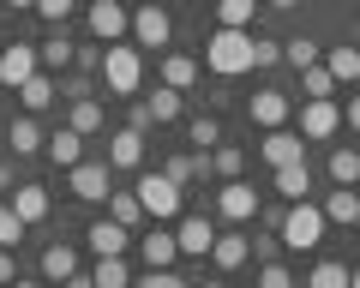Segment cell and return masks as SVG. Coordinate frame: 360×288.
<instances>
[{
	"instance_id": "obj_1",
	"label": "cell",
	"mask_w": 360,
	"mask_h": 288,
	"mask_svg": "<svg viewBox=\"0 0 360 288\" xmlns=\"http://www.w3.org/2000/svg\"><path fill=\"white\" fill-rule=\"evenodd\" d=\"M205 66L217 79H234V72H252V30L217 25V37L205 42Z\"/></svg>"
},
{
	"instance_id": "obj_2",
	"label": "cell",
	"mask_w": 360,
	"mask_h": 288,
	"mask_svg": "<svg viewBox=\"0 0 360 288\" xmlns=\"http://www.w3.org/2000/svg\"><path fill=\"white\" fill-rule=\"evenodd\" d=\"M276 240H283L288 252H312V247L324 240V204H312V198H288Z\"/></svg>"
},
{
	"instance_id": "obj_3",
	"label": "cell",
	"mask_w": 360,
	"mask_h": 288,
	"mask_svg": "<svg viewBox=\"0 0 360 288\" xmlns=\"http://www.w3.org/2000/svg\"><path fill=\"white\" fill-rule=\"evenodd\" d=\"M103 84L115 96H139V84H144V60H139V48H127V42H108V54H103Z\"/></svg>"
},
{
	"instance_id": "obj_4",
	"label": "cell",
	"mask_w": 360,
	"mask_h": 288,
	"mask_svg": "<svg viewBox=\"0 0 360 288\" xmlns=\"http://www.w3.org/2000/svg\"><path fill=\"white\" fill-rule=\"evenodd\" d=\"M139 204H144V216H156V223H168V216H180V204H186V186L180 181H168V174H139Z\"/></svg>"
},
{
	"instance_id": "obj_5",
	"label": "cell",
	"mask_w": 360,
	"mask_h": 288,
	"mask_svg": "<svg viewBox=\"0 0 360 288\" xmlns=\"http://www.w3.org/2000/svg\"><path fill=\"white\" fill-rule=\"evenodd\" d=\"M336 126H342V103H336V96H307V108H300V138L319 144V138H330Z\"/></svg>"
},
{
	"instance_id": "obj_6",
	"label": "cell",
	"mask_w": 360,
	"mask_h": 288,
	"mask_svg": "<svg viewBox=\"0 0 360 288\" xmlns=\"http://www.w3.org/2000/svg\"><path fill=\"white\" fill-rule=\"evenodd\" d=\"M66 186H72V198H84V204H103L108 198V162L78 157L72 169H66Z\"/></svg>"
},
{
	"instance_id": "obj_7",
	"label": "cell",
	"mask_w": 360,
	"mask_h": 288,
	"mask_svg": "<svg viewBox=\"0 0 360 288\" xmlns=\"http://www.w3.org/2000/svg\"><path fill=\"white\" fill-rule=\"evenodd\" d=\"M132 37H139V48H168V37H174V25H168V13L156 6V0H144L139 13H132Z\"/></svg>"
},
{
	"instance_id": "obj_8",
	"label": "cell",
	"mask_w": 360,
	"mask_h": 288,
	"mask_svg": "<svg viewBox=\"0 0 360 288\" xmlns=\"http://www.w3.org/2000/svg\"><path fill=\"white\" fill-rule=\"evenodd\" d=\"M132 25V13L120 6V0H90V37L96 42H120Z\"/></svg>"
},
{
	"instance_id": "obj_9",
	"label": "cell",
	"mask_w": 360,
	"mask_h": 288,
	"mask_svg": "<svg viewBox=\"0 0 360 288\" xmlns=\"http://www.w3.org/2000/svg\"><path fill=\"white\" fill-rule=\"evenodd\" d=\"M37 66H42V60H37V42H13V48H0V84H6V91H18Z\"/></svg>"
},
{
	"instance_id": "obj_10",
	"label": "cell",
	"mask_w": 360,
	"mask_h": 288,
	"mask_svg": "<svg viewBox=\"0 0 360 288\" xmlns=\"http://www.w3.org/2000/svg\"><path fill=\"white\" fill-rule=\"evenodd\" d=\"M210 240H217V223H210V216H180L174 247L186 252V258H210Z\"/></svg>"
},
{
	"instance_id": "obj_11",
	"label": "cell",
	"mask_w": 360,
	"mask_h": 288,
	"mask_svg": "<svg viewBox=\"0 0 360 288\" xmlns=\"http://www.w3.org/2000/svg\"><path fill=\"white\" fill-rule=\"evenodd\" d=\"M217 210L229 216V223H252V216H258V192H252V186L240 181V174H234V181H229V186L217 192Z\"/></svg>"
},
{
	"instance_id": "obj_12",
	"label": "cell",
	"mask_w": 360,
	"mask_h": 288,
	"mask_svg": "<svg viewBox=\"0 0 360 288\" xmlns=\"http://www.w3.org/2000/svg\"><path fill=\"white\" fill-rule=\"evenodd\" d=\"M18 103H25V114H42V108H54L60 103V84H54V72H30L25 84H18Z\"/></svg>"
},
{
	"instance_id": "obj_13",
	"label": "cell",
	"mask_w": 360,
	"mask_h": 288,
	"mask_svg": "<svg viewBox=\"0 0 360 288\" xmlns=\"http://www.w3.org/2000/svg\"><path fill=\"white\" fill-rule=\"evenodd\" d=\"M300 157H307V138H300V132H288V126H270V138H264V162H270V169L300 162Z\"/></svg>"
},
{
	"instance_id": "obj_14",
	"label": "cell",
	"mask_w": 360,
	"mask_h": 288,
	"mask_svg": "<svg viewBox=\"0 0 360 288\" xmlns=\"http://www.w3.org/2000/svg\"><path fill=\"white\" fill-rule=\"evenodd\" d=\"M139 162H144V132L120 126L115 138H108V169H139Z\"/></svg>"
},
{
	"instance_id": "obj_15",
	"label": "cell",
	"mask_w": 360,
	"mask_h": 288,
	"mask_svg": "<svg viewBox=\"0 0 360 288\" xmlns=\"http://www.w3.org/2000/svg\"><path fill=\"white\" fill-rule=\"evenodd\" d=\"M72 54H78V42L66 37L60 25H54V37H49V42H37V60H42V72H72Z\"/></svg>"
},
{
	"instance_id": "obj_16",
	"label": "cell",
	"mask_w": 360,
	"mask_h": 288,
	"mask_svg": "<svg viewBox=\"0 0 360 288\" xmlns=\"http://www.w3.org/2000/svg\"><path fill=\"white\" fill-rule=\"evenodd\" d=\"M246 258H252V240L246 235H217L210 240V264H217V270H240Z\"/></svg>"
},
{
	"instance_id": "obj_17",
	"label": "cell",
	"mask_w": 360,
	"mask_h": 288,
	"mask_svg": "<svg viewBox=\"0 0 360 288\" xmlns=\"http://www.w3.org/2000/svg\"><path fill=\"white\" fill-rule=\"evenodd\" d=\"M90 247H96V258H108V252H127V247H132V228L115 223V216H103V223L90 228Z\"/></svg>"
},
{
	"instance_id": "obj_18",
	"label": "cell",
	"mask_w": 360,
	"mask_h": 288,
	"mask_svg": "<svg viewBox=\"0 0 360 288\" xmlns=\"http://www.w3.org/2000/svg\"><path fill=\"white\" fill-rule=\"evenodd\" d=\"M6 204H13L18 216H25V228H30V223H42V216H49V192H42L37 181H25V186H13V198H6Z\"/></svg>"
},
{
	"instance_id": "obj_19",
	"label": "cell",
	"mask_w": 360,
	"mask_h": 288,
	"mask_svg": "<svg viewBox=\"0 0 360 288\" xmlns=\"http://www.w3.org/2000/svg\"><path fill=\"white\" fill-rule=\"evenodd\" d=\"M324 223H360V186H336L330 198H324Z\"/></svg>"
},
{
	"instance_id": "obj_20",
	"label": "cell",
	"mask_w": 360,
	"mask_h": 288,
	"mask_svg": "<svg viewBox=\"0 0 360 288\" xmlns=\"http://www.w3.org/2000/svg\"><path fill=\"white\" fill-rule=\"evenodd\" d=\"M42 144H49V162H54V169H72V162L84 157V132H72V126H60L54 138H42Z\"/></svg>"
},
{
	"instance_id": "obj_21",
	"label": "cell",
	"mask_w": 360,
	"mask_h": 288,
	"mask_svg": "<svg viewBox=\"0 0 360 288\" xmlns=\"http://www.w3.org/2000/svg\"><path fill=\"white\" fill-rule=\"evenodd\" d=\"M283 120H288V96L283 91H258L252 96V126L270 132V126H283Z\"/></svg>"
},
{
	"instance_id": "obj_22",
	"label": "cell",
	"mask_w": 360,
	"mask_h": 288,
	"mask_svg": "<svg viewBox=\"0 0 360 288\" xmlns=\"http://www.w3.org/2000/svg\"><path fill=\"white\" fill-rule=\"evenodd\" d=\"M66 126L72 132H103V103H96V96H72V108H66Z\"/></svg>"
},
{
	"instance_id": "obj_23",
	"label": "cell",
	"mask_w": 360,
	"mask_h": 288,
	"mask_svg": "<svg viewBox=\"0 0 360 288\" xmlns=\"http://www.w3.org/2000/svg\"><path fill=\"white\" fill-rule=\"evenodd\" d=\"M276 192H283V198H307V192H312V169H307V157L276 169Z\"/></svg>"
},
{
	"instance_id": "obj_24",
	"label": "cell",
	"mask_w": 360,
	"mask_h": 288,
	"mask_svg": "<svg viewBox=\"0 0 360 288\" xmlns=\"http://www.w3.org/2000/svg\"><path fill=\"white\" fill-rule=\"evenodd\" d=\"M139 258H144V264H174L180 247H174V235H168V228H150V235L139 240Z\"/></svg>"
},
{
	"instance_id": "obj_25",
	"label": "cell",
	"mask_w": 360,
	"mask_h": 288,
	"mask_svg": "<svg viewBox=\"0 0 360 288\" xmlns=\"http://www.w3.org/2000/svg\"><path fill=\"white\" fill-rule=\"evenodd\" d=\"M330 181L336 186H360V150L354 144H336L330 150Z\"/></svg>"
},
{
	"instance_id": "obj_26",
	"label": "cell",
	"mask_w": 360,
	"mask_h": 288,
	"mask_svg": "<svg viewBox=\"0 0 360 288\" xmlns=\"http://www.w3.org/2000/svg\"><path fill=\"white\" fill-rule=\"evenodd\" d=\"M162 84L193 91V84H198V60H193V54H168V60H162Z\"/></svg>"
},
{
	"instance_id": "obj_27",
	"label": "cell",
	"mask_w": 360,
	"mask_h": 288,
	"mask_svg": "<svg viewBox=\"0 0 360 288\" xmlns=\"http://www.w3.org/2000/svg\"><path fill=\"white\" fill-rule=\"evenodd\" d=\"M37 150H42L37 114H18V120H13V157H37Z\"/></svg>"
},
{
	"instance_id": "obj_28",
	"label": "cell",
	"mask_w": 360,
	"mask_h": 288,
	"mask_svg": "<svg viewBox=\"0 0 360 288\" xmlns=\"http://www.w3.org/2000/svg\"><path fill=\"white\" fill-rule=\"evenodd\" d=\"M324 66H330L336 84H354L360 79V48H324Z\"/></svg>"
},
{
	"instance_id": "obj_29",
	"label": "cell",
	"mask_w": 360,
	"mask_h": 288,
	"mask_svg": "<svg viewBox=\"0 0 360 288\" xmlns=\"http://www.w3.org/2000/svg\"><path fill=\"white\" fill-rule=\"evenodd\" d=\"M240 169H246V150H240V144H210V174L234 181Z\"/></svg>"
},
{
	"instance_id": "obj_30",
	"label": "cell",
	"mask_w": 360,
	"mask_h": 288,
	"mask_svg": "<svg viewBox=\"0 0 360 288\" xmlns=\"http://www.w3.org/2000/svg\"><path fill=\"white\" fill-rule=\"evenodd\" d=\"M96 288H127L132 282V270H127V252H108L103 264H96V276H90Z\"/></svg>"
},
{
	"instance_id": "obj_31",
	"label": "cell",
	"mask_w": 360,
	"mask_h": 288,
	"mask_svg": "<svg viewBox=\"0 0 360 288\" xmlns=\"http://www.w3.org/2000/svg\"><path fill=\"white\" fill-rule=\"evenodd\" d=\"M144 103H150L156 126H162V120H174L180 108H186V91H174V84H162V91H150V96H144Z\"/></svg>"
},
{
	"instance_id": "obj_32",
	"label": "cell",
	"mask_w": 360,
	"mask_h": 288,
	"mask_svg": "<svg viewBox=\"0 0 360 288\" xmlns=\"http://www.w3.org/2000/svg\"><path fill=\"white\" fill-rule=\"evenodd\" d=\"M252 13H258V0H217V25L252 30Z\"/></svg>"
},
{
	"instance_id": "obj_33",
	"label": "cell",
	"mask_w": 360,
	"mask_h": 288,
	"mask_svg": "<svg viewBox=\"0 0 360 288\" xmlns=\"http://www.w3.org/2000/svg\"><path fill=\"white\" fill-rule=\"evenodd\" d=\"M108 216H115V223H144V204H139V192H115V186H108Z\"/></svg>"
},
{
	"instance_id": "obj_34",
	"label": "cell",
	"mask_w": 360,
	"mask_h": 288,
	"mask_svg": "<svg viewBox=\"0 0 360 288\" xmlns=\"http://www.w3.org/2000/svg\"><path fill=\"white\" fill-rule=\"evenodd\" d=\"M300 91H307V96H336V79H330V66H324V60L300 66Z\"/></svg>"
},
{
	"instance_id": "obj_35",
	"label": "cell",
	"mask_w": 360,
	"mask_h": 288,
	"mask_svg": "<svg viewBox=\"0 0 360 288\" xmlns=\"http://www.w3.org/2000/svg\"><path fill=\"white\" fill-rule=\"evenodd\" d=\"M72 270H78L72 247H49V252H42V276H49V282H66Z\"/></svg>"
},
{
	"instance_id": "obj_36",
	"label": "cell",
	"mask_w": 360,
	"mask_h": 288,
	"mask_svg": "<svg viewBox=\"0 0 360 288\" xmlns=\"http://www.w3.org/2000/svg\"><path fill=\"white\" fill-rule=\"evenodd\" d=\"M186 144H193V150H210V144H222V126H217V114H198L193 126H186Z\"/></svg>"
},
{
	"instance_id": "obj_37",
	"label": "cell",
	"mask_w": 360,
	"mask_h": 288,
	"mask_svg": "<svg viewBox=\"0 0 360 288\" xmlns=\"http://www.w3.org/2000/svg\"><path fill=\"white\" fill-rule=\"evenodd\" d=\"M307 282H312V288H342V282H348V264H336V258H319Z\"/></svg>"
},
{
	"instance_id": "obj_38",
	"label": "cell",
	"mask_w": 360,
	"mask_h": 288,
	"mask_svg": "<svg viewBox=\"0 0 360 288\" xmlns=\"http://www.w3.org/2000/svg\"><path fill=\"white\" fill-rule=\"evenodd\" d=\"M18 240H25V216L0 198V247H18Z\"/></svg>"
},
{
	"instance_id": "obj_39",
	"label": "cell",
	"mask_w": 360,
	"mask_h": 288,
	"mask_svg": "<svg viewBox=\"0 0 360 288\" xmlns=\"http://www.w3.org/2000/svg\"><path fill=\"white\" fill-rule=\"evenodd\" d=\"M283 60L300 72V66H312V60H319V42H312V37H295V42H283Z\"/></svg>"
},
{
	"instance_id": "obj_40",
	"label": "cell",
	"mask_w": 360,
	"mask_h": 288,
	"mask_svg": "<svg viewBox=\"0 0 360 288\" xmlns=\"http://www.w3.org/2000/svg\"><path fill=\"white\" fill-rule=\"evenodd\" d=\"M258 282H264V288H288V282H295V276H288V264L264 258V264H258Z\"/></svg>"
},
{
	"instance_id": "obj_41",
	"label": "cell",
	"mask_w": 360,
	"mask_h": 288,
	"mask_svg": "<svg viewBox=\"0 0 360 288\" xmlns=\"http://www.w3.org/2000/svg\"><path fill=\"white\" fill-rule=\"evenodd\" d=\"M283 60V42H270V37H252V66H276Z\"/></svg>"
},
{
	"instance_id": "obj_42",
	"label": "cell",
	"mask_w": 360,
	"mask_h": 288,
	"mask_svg": "<svg viewBox=\"0 0 360 288\" xmlns=\"http://www.w3.org/2000/svg\"><path fill=\"white\" fill-rule=\"evenodd\" d=\"M72 6H78V0H37V13L49 18V25H66V18H72Z\"/></svg>"
},
{
	"instance_id": "obj_43",
	"label": "cell",
	"mask_w": 360,
	"mask_h": 288,
	"mask_svg": "<svg viewBox=\"0 0 360 288\" xmlns=\"http://www.w3.org/2000/svg\"><path fill=\"white\" fill-rule=\"evenodd\" d=\"M127 126H139V132H150V126H156V114H150V103H132V120H127Z\"/></svg>"
},
{
	"instance_id": "obj_44",
	"label": "cell",
	"mask_w": 360,
	"mask_h": 288,
	"mask_svg": "<svg viewBox=\"0 0 360 288\" xmlns=\"http://www.w3.org/2000/svg\"><path fill=\"white\" fill-rule=\"evenodd\" d=\"M72 66H78V72H90V66H103V54H96V48H78Z\"/></svg>"
},
{
	"instance_id": "obj_45",
	"label": "cell",
	"mask_w": 360,
	"mask_h": 288,
	"mask_svg": "<svg viewBox=\"0 0 360 288\" xmlns=\"http://www.w3.org/2000/svg\"><path fill=\"white\" fill-rule=\"evenodd\" d=\"M13 270H18V264H13V247H0V282H13Z\"/></svg>"
},
{
	"instance_id": "obj_46",
	"label": "cell",
	"mask_w": 360,
	"mask_h": 288,
	"mask_svg": "<svg viewBox=\"0 0 360 288\" xmlns=\"http://www.w3.org/2000/svg\"><path fill=\"white\" fill-rule=\"evenodd\" d=\"M342 114H348V126L360 132V96H348V108H342Z\"/></svg>"
},
{
	"instance_id": "obj_47",
	"label": "cell",
	"mask_w": 360,
	"mask_h": 288,
	"mask_svg": "<svg viewBox=\"0 0 360 288\" xmlns=\"http://www.w3.org/2000/svg\"><path fill=\"white\" fill-rule=\"evenodd\" d=\"M6 186H13V169H6V162H0V192H6Z\"/></svg>"
},
{
	"instance_id": "obj_48",
	"label": "cell",
	"mask_w": 360,
	"mask_h": 288,
	"mask_svg": "<svg viewBox=\"0 0 360 288\" xmlns=\"http://www.w3.org/2000/svg\"><path fill=\"white\" fill-rule=\"evenodd\" d=\"M6 6H18V13H30V6H37V0H6Z\"/></svg>"
},
{
	"instance_id": "obj_49",
	"label": "cell",
	"mask_w": 360,
	"mask_h": 288,
	"mask_svg": "<svg viewBox=\"0 0 360 288\" xmlns=\"http://www.w3.org/2000/svg\"><path fill=\"white\" fill-rule=\"evenodd\" d=\"M348 282H354V288H360V270H348Z\"/></svg>"
},
{
	"instance_id": "obj_50",
	"label": "cell",
	"mask_w": 360,
	"mask_h": 288,
	"mask_svg": "<svg viewBox=\"0 0 360 288\" xmlns=\"http://www.w3.org/2000/svg\"><path fill=\"white\" fill-rule=\"evenodd\" d=\"M270 6H295V0H270Z\"/></svg>"
},
{
	"instance_id": "obj_51",
	"label": "cell",
	"mask_w": 360,
	"mask_h": 288,
	"mask_svg": "<svg viewBox=\"0 0 360 288\" xmlns=\"http://www.w3.org/2000/svg\"><path fill=\"white\" fill-rule=\"evenodd\" d=\"M354 42H360V25H354Z\"/></svg>"
}]
</instances>
